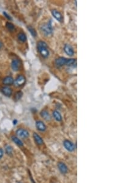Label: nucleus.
I'll use <instances>...</instances> for the list:
<instances>
[{
	"label": "nucleus",
	"mask_w": 138,
	"mask_h": 183,
	"mask_svg": "<svg viewBox=\"0 0 138 183\" xmlns=\"http://www.w3.org/2000/svg\"><path fill=\"white\" fill-rule=\"evenodd\" d=\"M1 47H2V44H1V43L0 42V49H1Z\"/></svg>",
	"instance_id": "obj_27"
},
{
	"label": "nucleus",
	"mask_w": 138,
	"mask_h": 183,
	"mask_svg": "<svg viewBox=\"0 0 138 183\" xmlns=\"http://www.w3.org/2000/svg\"><path fill=\"white\" fill-rule=\"evenodd\" d=\"M40 29L43 34L46 36H49L53 33V27L51 20L49 22L45 23L41 26Z\"/></svg>",
	"instance_id": "obj_2"
},
{
	"label": "nucleus",
	"mask_w": 138,
	"mask_h": 183,
	"mask_svg": "<svg viewBox=\"0 0 138 183\" xmlns=\"http://www.w3.org/2000/svg\"><path fill=\"white\" fill-rule=\"evenodd\" d=\"M12 68L14 71H18L20 68V61L18 59H14L11 63Z\"/></svg>",
	"instance_id": "obj_15"
},
{
	"label": "nucleus",
	"mask_w": 138,
	"mask_h": 183,
	"mask_svg": "<svg viewBox=\"0 0 138 183\" xmlns=\"http://www.w3.org/2000/svg\"><path fill=\"white\" fill-rule=\"evenodd\" d=\"M14 80L12 77H10V76H8V77H5L3 80V83L4 85L6 86H10L12 85V84H14Z\"/></svg>",
	"instance_id": "obj_13"
},
{
	"label": "nucleus",
	"mask_w": 138,
	"mask_h": 183,
	"mask_svg": "<svg viewBox=\"0 0 138 183\" xmlns=\"http://www.w3.org/2000/svg\"><path fill=\"white\" fill-rule=\"evenodd\" d=\"M57 167L58 170L62 174H66L68 171V168L67 167V165L65 163L62 162H58Z\"/></svg>",
	"instance_id": "obj_8"
},
{
	"label": "nucleus",
	"mask_w": 138,
	"mask_h": 183,
	"mask_svg": "<svg viewBox=\"0 0 138 183\" xmlns=\"http://www.w3.org/2000/svg\"><path fill=\"white\" fill-rule=\"evenodd\" d=\"M18 183H21V182H18Z\"/></svg>",
	"instance_id": "obj_28"
},
{
	"label": "nucleus",
	"mask_w": 138,
	"mask_h": 183,
	"mask_svg": "<svg viewBox=\"0 0 138 183\" xmlns=\"http://www.w3.org/2000/svg\"><path fill=\"white\" fill-rule=\"evenodd\" d=\"M36 127L40 131H45L47 128L45 123L41 120H38L36 122Z\"/></svg>",
	"instance_id": "obj_11"
},
{
	"label": "nucleus",
	"mask_w": 138,
	"mask_h": 183,
	"mask_svg": "<svg viewBox=\"0 0 138 183\" xmlns=\"http://www.w3.org/2000/svg\"><path fill=\"white\" fill-rule=\"evenodd\" d=\"M63 49L65 53H66L67 55H68L69 56H72L74 54V51L73 48H72L70 44H65V45L64 46Z\"/></svg>",
	"instance_id": "obj_9"
},
{
	"label": "nucleus",
	"mask_w": 138,
	"mask_h": 183,
	"mask_svg": "<svg viewBox=\"0 0 138 183\" xmlns=\"http://www.w3.org/2000/svg\"><path fill=\"white\" fill-rule=\"evenodd\" d=\"M17 120H16V119H15V120L13 121V124L14 125H17Z\"/></svg>",
	"instance_id": "obj_26"
},
{
	"label": "nucleus",
	"mask_w": 138,
	"mask_h": 183,
	"mask_svg": "<svg viewBox=\"0 0 138 183\" xmlns=\"http://www.w3.org/2000/svg\"><path fill=\"white\" fill-rule=\"evenodd\" d=\"M18 39L20 41H21L22 43H24L27 41V36H26V35L24 33L21 32L18 34Z\"/></svg>",
	"instance_id": "obj_19"
},
{
	"label": "nucleus",
	"mask_w": 138,
	"mask_h": 183,
	"mask_svg": "<svg viewBox=\"0 0 138 183\" xmlns=\"http://www.w3.org/2000/svg\"><path fill=\"white\" fill-rule=\"evenodd\" d=\"M66 65L68 67H76L77 66V60L76 59H68Z\"/></svg>",
	"instance_id": "obj_16"
},
{
	"label": "nucleus",
	"mask_w": 138,
	"mask_h": 183,
	"mask_svg": "<svg viewBox=\"0 0 138 183\" xmlns=\"http://www.w3.org/2000/svg\"><path fill=\"white\" fill-rule=\"evenodd\" d=\"M3 14H4V16H5V17H6V18H7V19H8V20H12V18H11V16H10V15H9L8 14H7V13H6V12H4V13H3Z\"/></svg>",
	"instance_id": "obj_24"
},
{
	"label": "nucleus",
	"mask_w": 138,
	"mask_h": 183,
	"mask_svg": "<svg viewBox=\"0 0 138 183\" xmlns=\"http://www.w3.org/2000/svg\"><path fill=\"white\" fill-rule=\"evenodd\" d=\"M27 28H28V30H29V32H30V33L32 34V35L33 36V37H34V38H36V37H37V32H36V30L33 28V27H32V26H30V25H28V26H27Z\"/></svg>",
	"instance_id": "obj_20"
},
{
	"label": "nucleus",
	"mask_w": 138,
	"mask_h": 183,
	"mask_svg": "<svg viewBox=\"0 0 138 183\" xmlns=\"http://www.w3.org/2000/svg\"><path fill=\"white\" fill-rule=\"evenodd\" d=\"M5 151H6V153H7V154H8V155L11 154V153H12V151H13L12 147L10 146H7L6 147V149H5Z\"/></svg>",
	"instance_id": "obj_22"
},
{
	"label": "nucleus",
	"mask_w": 138,
	"mask_h": 183,
	"mask_svg": "<svg viewBox=\"0 0 138 183\" xmlns=\"http://www.w3.org/2000/svg\"><path fill=\"white\" fill-rule=\"evenodd\" d=\"M6 28L8 29L9 30L11 31V32H13V31L15 30V26L14 25V24H12L11 22H7L6 24Z\"/></svg>",
	"instance_id": "obj_21"
},
{
	"label": "nucleus",
	"mask_w": 138,
	"mask_h": 183,
	"mask_svg": "<svg viewBox=\"0 0 138 183\" xmlns=\"http://www.w3.org/2000/svg\"><path fill=\"white\" fill-rule=\"evenodd\" d=\"M26 82V78L23 75H18L15 80H14V83L15 86L17 87H20V86H23L25 84Z\"/></svg>",
	"instance_id": "obj_4"
},
{
	"label": "nucleus",
	"mask_w": 138,
	"mask_h": 183,
	"mask_svg": "<svg viewBox=\"0 0 138 183\" xmlns=\"http://www.w3.org/2000/svg\"><path fill=\"white\" fill-rule=\"evenodd\" d=\"M33 138L35 142L37 145H39V146H41V145L44 144V141H43L42 138L38 134L36 133H33Z\"/></svg>",
	"instance_id": "obj_12"
},
{
	"label": "nucleus",
	"mask_w": 138,
	"mask_h": 183,
	"mask_svg": "<svg viewBox=\"0 0 138 183\" xmlns=\"http://www.w3.org/2000/svg\"><path fill=\"white\" fill-rule=\"evenodd\" d=\"M16 134L17 136L22 138H27L30 136L29 132L27 129L23 128H19L17 129L16 131Z\"/></svg>",
	"instance_id": "obj_6"
},
{
	"label": "nucleus",
	"mask_w": 138,
	"mask_h": 183,
	"mask_svg": "<svg viewBox=\"0 0 138 183\" xmlns=\"http://www.w3.org/2000/svg\"><path fill=\"white\" fill-rule=\"evenodd\" d=\"M52 14L53 16V17L58 20L60 22H63V17L60 12H59L56 9H53L51 11Z\"/></svg>",
	"instance_id": "obj_7"
},
{
	"label": "nucleus",
	"mask_w": 138,
	"mask_h": 183,
	"mask_svg": "<svg viewBox=\"0 0 138 183\" xmlns=\"http://www.w3.org/2000/svg\"><path fill=\"white\" fill-rule=\"evenodd\" d=\"M40 115L42 118L46 121H50L51 120V116L49 114V112L46 110H42L40 112Z\"/></svg>",
	"instance_id": "obj_14"
},
{
	"label": "nucleus",
	"mask_w": 138,
	"mask_h": 183,
	"mask_svg": "<svg viewBox=\"0 0 138 183\" xmlns=\"http://www.w3.org/2000/svg\"><path fill=\"white\" fill-rule=\"evenodd\" d=\"M67 61H68V59L67 58H63V57H60V58L55 59V64L57 67H61L64 65H66Z\"/></svg>",
	"instance_id": "obj_5"
},
{
	"label": "nucleus",
	"mask_w": 138,
	"mask_h": 183,
	"mask_svg": "<svg viewBox=\"0 0 138 183\" xmlns=\"http://www.w3.org/2000/svg\"><path fill=\"white\" fill-rule=\"evenodd\" d=\"M53 117L55 120H56L57 122H61L62 121V116L61 115V113H60L59 112L57 111V110H54L53 112Z\"/></svg>",
	"instance_id": "obj_17"
},
{
	"label": "nucleus",
	"mask_w": 138,
	"mask_h": 183,
	"mask_svg": "<svg viewBox=\"0 0 138 183\" xmlns=\"http://www.w3.org/2000/svg\"><path fill=\"white\" fill-rule=\"evenodd\" d=\"M1 91L3 94L4 96H7V97H10L12 94V90L9 86H3V87L1 88Z\"/></svg>",
	"instance_id": "obj_10"
},
{
	"label": "nucleus",
	"mask_w": 138,
	"mask_h": 183,
	"mask_svg": "<svg viewBox=\"0 0 138 183\" xmlns=\"http://www.w3.org/2000/svg\"><path fill=\"white\" fill-rule=\"evenodd\" d=\"M12 139L13 142H14L15 144H17L18 146L22 147L23 146V142L20 140L19 138L16 137V136H12Z\"/></svg>",
	"instance_id": "obj_18"
},
{
	"label": "nucleus",
	"mask_w": 138,
	"mask_h": 183,
	"mask_svg": "<svg viewBox=\"0 0 138 183\" xmlns=\"http://www.w3.org/2000/svg\"><path fill=\"white\" fill-rule=\"evenodd\" d=\"M22 94H23V93H22V91H17V92L15 93V96H14L15 99V100H19L20 98H22Z\"/></svg>",
	"instance_id": "obj_23"
},
{
	"label": "nucleus",
	"mask_w": 138,
	"mask_h": 183,
	"mask_svg": "<svg viewBox=\"0 0 138 183\" xmlns=\"http://www.w3.org/2000/svg\"><path fill=\"white\" fill-rule=\"evenodd\" d=\"M53 183H54V182H53Z\"/></svg>",
	"instance_id": "obj_29"
},
{
	"label": "nucleus",
	"mask_w": 138,
	"mask_h": 183,
	"mask_svg": "<svg viewBox=\"0 0 138 183\" xmlns=\"http://www.w3.org/2000/svg\"><path fill=\"white\" fill-rule=\"evenodd\" d=\"M37 48L39 53L44 58H47L49 56L50 51L47 43L43 41H39L37 44Z\"/></svg>",
	"instance_id": "obj_1"
},
{
	"label": "nucleus",
	"mask_w": 138,
	"mask_h": 183,
	"mask_svg": "<svg viewBox=\"0 0 138 183\" xmlns=\"http://www.w3.org/2000/svg\"><path fill=\"white\" fill-rule=\"evenodd\" d=\"M3 155H4V151L2 149H0V158L3 157Z\"/></svg>",
	"instance_id": "obj_25"
},
{
	"label": "nucleus",
	"mask_w": 138,
	"mask_h": 183,
	"mask_svg": "<svg viewBox=\"0 0 138 183\" xmlns=\"http://www.w3.org/2000/svg\"><path fill=\"white\" fill-rule=\"evenodd\" d=\"M63 146L69 152H74L76 149L74 144L68 139H65L63 141Z\"/></svg>",
	"instance_id": "obj_3"
}]
</instances>
